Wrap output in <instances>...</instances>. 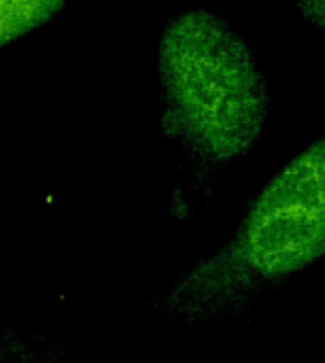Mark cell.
<instances>
[{
	"instance_id": "6da1fadb",
	"label": "cell",
	"mask_w": 325,
	"mask_h": 363,
	"mask_svg": "<svg viewBox=\"0 0 325 363\" xmlns=\"http://www.w3.org/2000/svg\"><path fill=\"white\" fill-rule=\"evenodd\" d=\"M164 130L204 166L236 162L270 113L266 79L247 40L217 13L187 11L160 40Z\"/></svg>"
},
{
	"instance_id": "7a4b0ae2",
	"label": "cell",
	"mask_w": 325,
	"mask_h": 363,
	"mask_svg": "<svg viewBox=\"0 0 325 363\" xmlns=\"http://www.w3.org/2000/svg\"><path fill=\"white\" fill-rule=\"evenodd\" d=\"M325 255V136L255 198L236 234L160 300L172 317L211 319Z\"/></svg>"
},
{
	"instance_id": "3957f363",
	"label": "cell",
	"mask_w": 325,
	"mask_h": 363,
	"mask_svg": "<svg viewBox=\"0 0 325 363\" xmlns=\"http://www.w3.org/2000/svg\"><path fill=\"white\" fill-rule=\"evenodd\" d=\"M66 0H0V49L49 21Z\"/></svg>"
},
{
	"instance_id": "277c9868",
	"label": "cell",
	"mask_w": 325,
	"mask_h": 363,
	"mask_svg": "<svg viewBox=\"0 0 325 363\" xmlns=\"http://www.w3.org/2000/svg\"><path fill=\"white\" fill-rule=\"evenodd\" d=\"M0 355L19 359L21 363H68L62 357V353L30 342L26 338H19L17 334H11L2 328H0Z\"/></svg>"
},
{
	"instance_id": "5b68a950",
	"label": "cell",
	"mask_w": 325,
	"mask_h": 363,
	"mask_svg": "<svg viewBox=\"0 0 325 363\" xmlns=\"http://www.w3.org/2000/svg\"><path fill=\"white\" fill-rule=\"evenodd\" d=\"M300 17L325 34V0H294Z\"/></svg>"
}]
</instances>
